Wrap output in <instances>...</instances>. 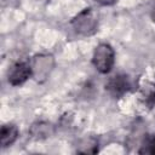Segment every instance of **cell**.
Segmentation results:
<instances>
[{
	"instance_id": "cell-1",
	"label": "cell",
	"mask_w": 155,
	"mask_h": 155,
	"mask_svg": "<svg viewBox=\"0 0 155 155\" xmlns=\"http://www.w3.org/2000/svg\"><path fill=\"white\" fill-rule=\"evenodd\" d=\"M97 25H98V17L92 8L82 10L71 21V27L75 30V33L85 36L93 34L97 30Z\"/></svg>"
},
{
	"instance_id": "cell-2",
	"label": "cell",
	"mask_w": 155,
	"mask_h": 155,
	"mask_svg": "<svg viewBox=\"0 0 155 155\" xmlns=\"http://www.w3.org/2000/svg\"><path fill=\"white\" fill-rule=\"evenodd\" d=\"M114 61H115V53L109 44H99L94 48L92 63L99 73L102 74L109 73L114 65Z\"/></svg>"
},
{
	"instance_id": "cell-3",
	"label": "cell",
	"mask_w": 155,
	"mask_h": 155,
	"mask_svg": "<svg viewBox=\"0 0 155 155\" xmlns=\"http://www.w3.org/2000/svg\"><path fill=\"white\" fill-rule=\"evenodd\" d=\"M33 75L31 64L27 62H17L8 70V82L13 86L22 85Z\"/></svg>"
},
{
	"instance_id": "cell-4",
	"label": "cell",
	"mask_w": 155,
	"mask_h": 155,
	"mask_svg": "<svg viewBox=\"0 0 155 155\" xmlns=\"http://www.w3.org/2000/svg\"><path fill=\"white\" fill-rule=\"evenodd\" d=\"M53 68V58L52 56L48 54H39L35 56L31 63V69H33V75L38 80L46 79L50 71Z\"/></svg>"
},
{
	"instance_id": "cell-5",
	"label": "cell",
	"mask_w": 155,
	"mask_h": 155,
	"mask_svg": "<svg viewBox=\"0 0 155 155\" xmlns=\"http://www.w3.org/2000/svg\"><path fill=\"white\" fill-rule=\"evenodd\" d=\"M130 87H131V82L128 76L126 75H116L111 78L105 85V88L108 90V92L114 97L122 96L130 90Z\"/></svg>"
},
{
	"instance_id": "cell-6",
	"label": "cell",
	"mask_w": 155,
	"mask_h": 155,
	"mask_svg": "<svg viewBox=\"0 0 155 155\" xmlns=\"http://www.w3.org/2000/svg\"><path fill=\"white\" fill-rule=\"evenodd\" d=\"M29 132L36 139H45V138L51 137L54 133V128H53V126L51 124L40 121V122L33 124L30 130H29Z\"/></svg>"
},
{
	"instance_id": "cell-7",
	"label": "cell",
	"mask_w": 155,
	"mask_h": 155,
	"mask_svg": "<svg viewBox=\"0 0 155 155\" xmlns=\"http://www.w3.org/2000/svg\"><path fill=\"white\" fill-rule=\"evenodd\" d=\"M18 137V130L15 125H4L0 131V144L2 148H6L15 143Z\"/></svg>"
},
{
	"instance_id": "cell-8",
	"label": "cell",
	"mask_w": 155,
	"mask_h": 155,
	"mask_svg": "<svg viewBox=\"0 0 155 155\" xmlns=\"http://www.w3.org/2000/svg\"><path fill=\"white\" fill-rule=\"evenodd\" d=\"M139 153H142V154H144V153H147V154H155V137L149 139L145 143L144 148L139 150Z\"/></svg>"
},
{
	"instance_id": "cell-9",
	"label": "cell",
	"mask_w": 155,
	"mask_h": 155,
	"mask_svg": "<svg viewBox=\"0 0 155 155\" xmlns=\"http://www.w3.org/2000/svg\"><path fill=\"white\" fill-rule=\"evenodd\" d=\"M98 4L101 5H113L114 2H116L117 0H96Z\"/></svg>"
}]
</instances>
